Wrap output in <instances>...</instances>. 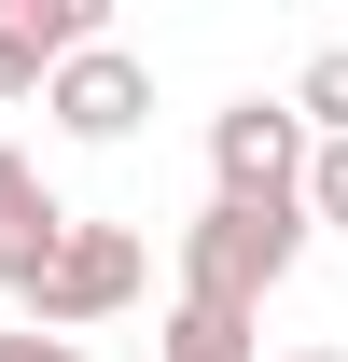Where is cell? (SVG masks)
Masks as SVG:
<instances>
[{
    "label": "cell",
    "mask_w": 348,
    "mask_h": 362,
    "mask_svg": "<svg viewBox=\"0 0 348 362\" xmlns=\"http://www.w3.org/2000/svg\"><path fill=\"white\" fill-rule=\"evenodd\" d=\"M306 195L293 209H251V195H209L195 223H181V307H223V320H265V293L306 265Z\"/></svg>",
    "instance_id": "1"
},
{
    "label": "cell",
    "mask_w": 348,
    "mask_h": 362,
    "mask_svg": "<svg viewBox=\"0 0 348 362\" xmlns=\"http://www.w3.org/2000/svg\"><path fill=\"white\" fill-rule=\"evenodd\" d=\"M306 112L293 98H223L209 112V195H251V209H293L306 195Z\"/></svg>",
    "instance_id": "2"
},
{
    "label": "cell",
    "mask_w": 348,
    "mask_h": 362,
    "mask_svg": "<svg viewBox=\"0 0 348 362\" xmlns=\"http://www.w3.org/2000/svg\"><path fill=\"white\" fill-rule=\"evenodd\" d=\"M139 279H153V251H139L126 223H70V251L42 265V293H28V320H42V334H84V320L139 307Z\"/></svg>",
    "instance_id": "3"
},
{
    "label": "cell",
    "mask_w": 348,
    "mask_h": 362,
    "mask_svg": "<svg viewBox=\"0 0 348 362\" xmlns=\"http://www.w3.org/2000/svg\"><path fill=\"white\" fill-rule=\"evenodd\" d=\"M42 112H56V139H139V112H153V70H139V56L98 28V42L42 84Z\"/></svg>",
    "instance_id": "4"
},
{
    "label": "cell",
    "mask_w": 348,
    "mask_h": 362,
    "mask_svg": "<svg viewBox=\"0 0 348 362\" xmlns=\"http://www.w3.org/2000/svg\"><path fill=\"white\" fill-rule=\"evenodd\" d=\"M70 223H84V209H56V181L0 139V293H42V265L70 251Z\"/></svg>",
    "instance_id": "5"
},
{
    "label": "cell",
    "mask_w": 348,
    "mask_h": 362,
    "mask_svg": "<svg viewBox=\"0 0 348 362\" xmlns=\"http://www.w3.org/2000/svg\"><path fill=\"white\" fill-rule=\"evenodd\" d=\"M98 42V0H0V98H42Z\"/></svg>",
    "instance_id": "6"
},
{
    "label": "cell",
    "mask_w": 348,
    "mask_h": 362,
    "mask_svg": "<svg viewBox=\"0 0 348 362\" xmlns=\"http://www.w3.org/2000/svg\"><path fill=\"white\" fill-rule=\"evenodd\" d=\"M153 362H265V334H251V320H223V307H168Z\"/></svg>",
    "instance_id": "7"
},
{
    "label": "cell",
    "mask_w": 348,
    "mask_h": 362,
    "mask_svg": "<svg viewBox=\"0 0 348 362\" xmlns=\"http://www.w3.org/2000/svg\"><path fill=\"white\" fill-rule=\"evenodd\" d=\"M293 112H306V139H348V42H320L293 70Z\"/></svg>",
    "instance_id": "8"
},
{
    "label": "cell",
    "mask_w": 348,
    "mask_h": 362,
    "mask_svg": "<svg viewBox=\"0 0 348 362\" xmlns=\"http://www.w3.org/2000/svg\"><path fill=\"white\" fill-rule=\"evenodd\" d=\"M306 223L348 237V139H320V153H306Z\"/></svg>",
    "instance_id": "9"
},
{
    "label": "cell",
    "mask_w": 348,
    "mask_h": 362,
    "mask_svg": "<svg viewBox=\"0 0 348 362\" xmlns=\"http://www.w3.org/2000/svg\"><path fill=\"white\" fill-rule=\"evenodd\" d=\"M0 362H84V334H42V320H0Z\"/></svg>",
    "instance_id": "10"
},
{
    "label": "cell",
    "mask_w": 348,
    "mask_h": 362,
    "mask_svg": "<svg viewBox=\"0 0 348 362\" xmlns=\"http://www.w3.org/2000/svg\"><path fill=\"white\" fill-rule=\"evenodd\" d=\"M293 362H348V349H293Z\"/></svg>",
    "instance_id": "11"
}]
</instances>
